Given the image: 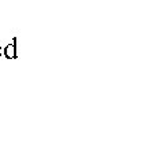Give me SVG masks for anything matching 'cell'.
<instances>
[{
  "instance_id": "1",
  "label": "cell",
  "mask_w": 141,
  "mask_h": 148,
  "mask_svg": "<svg viewBox=\"0 0 141 148\" xmlns=\"http://www.w3.org/2000/svg\"><path fill=\"white\" fill-rule=\"evenodd\" d=\"M4 55H5V58H8V59L16 58V37H14V38H12V42L8 44V45L4 48Z\"/></svg>"
},
{
  "instance_id": "2",
  "label": "cell",
  "mask_w": 141,
  "mask_h": 148,
  "mask_svg": "<svg viewBox=\"0 0 141 148\" xmlns=\"http://www.w3.org/2000/svg\"><path fill=\"white\" fill-rule=\"evenodd\" d=\"M3 55V49H1V47H0V56Z\"/></svg>"
}]
</instances>
